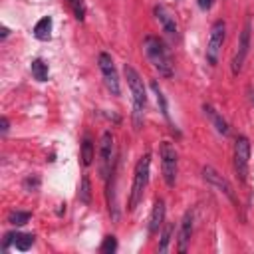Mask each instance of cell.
I'll return each mask as SVG.
<instances>
[{
  "label": "cell",
  "mask_w": 254,
  "mask_h": 254,
  "mask_svg": "<svg viewBox=\"0 0 254 254\" xmlns=\"http://www.w3.org/2000/svg\"><path fill=\"white\" fill-rule=\"evenodd\" d=\"M143 50H145V56L151 62V65L159 71V75H163V77H171L173 75V60H171V54H169L167 46L159 38L147 36L143 40Z\"/></svg>",
  "instance_id": "obj_1"
},
{
  "label": "cell",
  "mask_w": 254,
  "mask_h": 254,
  "mask_svg": "<svg viewBox=\"0 0 254 254\" xmlns=\"http://www.w3.org/2000/svg\"><path fill=\"white\" fill-rule=\"evenodd\" d=\"M131 97H133V121H135V129H139L143 125V109L147 103V91H145V83L141 79V75L137 73V69L129 64H125L123 67Z\"/></svg>",
  "instance_id": "obj_2"
},
{
  "label": "cell",
  "mask_w": 254,
  "mask_h": 254,
  "mask_svg": "<svg viewBox=\"0 0 254 254\" xmlns=\"http://www.w3.org/2000/svg\"><path fill=\"white\" fill-rule=\"evenodd\" d=\"M149 171H151V155L145 153L137 165H135V173H133V185H131V194H129V210H135L137 204L143 198V192L147 189L149 183Z\"/></svg>",
  "instance_id": "obj_3"
},
{
  "label": "cell",
  "mask_w": 254,
  "mask_h": 254,
  "mask_svg": "<svg viewBox=\"0 0 254 254\" xmlns=\"http://www.w3.org/2000/svg\"><path fill=\"white\" fill-rule=\"evenodd\" d=\"M159 155H161V171H163V179L167 183V187H175L177 183V173H179V153L175 149L173 143L163 141L159 147Z\"/></svg>",
  "instance_id": "obj_4"
},
{
  "label": "cell",
  "mask_w": 254,
  "mask_h": 254,
  "mask_svg": "<svg viewBox=\"0 0 254 254\" xmlns=\"http://www.w3.org/2000/svg\"><path fill=\"white\" fill-rule=\"evenodd\" d=\"M224 38H226V24L222 20H216L210 28L208 42H206V60H208L210 65H216L218 56H220V48L224 44Z\"/></svg>",
  "instance_id": "obj_5"
},
{
  "label": "cell",
  "mask_w": 254,
  "mask_h": 254,
  "mask_svg": "<svg viewBox=\"0 0 254 254\" xmlns=\"http://www.w3.org/2000/svg\"><path fill=\"white\" fill-rule=\"evenodd\" d=\"M248 163H250V141L244 135H238L234 141V171L240 181L248 177Z\"/></svg>",
  "instance_id": "obj_6"
},
{
  "label": "cell",
  "mask_w": 254,
  "mask_h": 254,
  "mask_svg": "<svg viewBox=\"0 0 254 254\" xmlns=\"http://www.w3.org/2000/svg\"><path fill=\"white\" fill-rule=\"evenodd\" d=\"M97 64H99V71L103 75L105 87L111 91V95H119L121 87H119V75H117V69H115V64H113V58L107 52H101L99 58H97Z\"/></svg>",
  "instance_id": "obj_7"
},
{
  "label": "cell",
  "mask_w": 254,
  "mask_h": 254,
  "mask_svg": "<svg viewBox=\"0 0 254 254\" xmlns=\"http://www.w3.org/2000/svg\"><path fill=\"white\" fill-rule=\"evenodd\" d=\"M113 171V135L105 131L99 139V177L107 179Z\"/></svg>",
  "instance_id": "obj_8"
},
{
  "label": "cell",
  "mask_w": 254,
  "mask_h": 254,
  "mask_svg": "<svg viewBox=\"0 0 254 254\" xmlns=\"http://www.w3.org/2000/svg\"><path fill=\"white\" fill-rule=\"evenodd\" d=\"M250 30H252V24H250V20H246V24H244V28H242V32H240V38H238L236 54H234L232 64H230L234 75L240 73L242 64H244V60H246V56H248V50H250Z\"/></svg>",
  "instance_id": "obj_9"
},
{
  "label": "cell",
  "mask_w": 254,
  "mask_h": 254,
  "mask_svg": "<svg viewBox=\"0 0 254 254\" xmlns=\"http://www.w3.org/2000/svg\"><path fill=\"white\" fill-rule=\"evenodd\" d=\"M202 177H204V181L206 183H210L212 187H216L220 192H224V196L230 200V202H234L236 204V194H234V189H232V185L216 171V169H212V167H202Z\"/></svg>",
  "instance_id": "obj_10"
},
{
  "label": "cell",
  "mask_w": 254,
  "mask_h": 254,
  "mask_svg": "<svg viewBox=\"0 0 254 254\" xmlns=\"http://www.w3.org/2000/svg\"><path fill=\"white\" fill-rule=\"evenodd\" d=\"M155 16H157L159 24L163 26V32H165L167 36L175 38V36H177V32H179V26H177V20H175L173 12H171L167 6L159 4V6H155Z\"/></svg>",
  "instance_id": "obj_11"
},
{
  "label": "cell",
  "mask_w": 254,
  "mask_h": 254,
  "mask_svg": "<svg viewBox=\"0 0 254 254\" xmlns=\"http://www.w3.org/2000/svg\"><path fill=\"white\" fill-rule=\"evenodd\" d=\"M190 234H192V212H185L183 220H181V228H179V240H177V250L179 252H187L189 242H190Z\"/></svg>",
  "instance_id": "obj_12"
},
{
  "label": "cell",
  "mask_w": 254,
  "mask_h": 254,
  "mask_svg": "<svg viewBox=\"0 0 254 254\" xmlns=\"http://www.w3.org/2000/svg\"><path fill=\"white\" fill-rule=\"evenodd\" d=\"M165 222V200L163 198H157L155 204H153V210H151V216H149V232L155 234Z\"/></svg>",
  "instance_id": "obj_13"
},
{
  "label": "cell",
  "mask_w": 254,
  "mask_h": 254,
  "mask_svg": "<svg viewBox=\"0 0 254 254\" xmlns=\"http://www.w3.org/2000/svg\"><path fill=\"white\" fill-rule=\"evenodd\" d=\"M202 109H204V113L210 117V121H212V125L216 127V131H218L220 135H226V133H228V123L224 121V117H222L212 105H208V103H204Z\"/></svg>",
  "instance_id": "obj_14"
},
{
  "label": "cell",
  "mask_w": 254,
  "mask_h": 254,
  "mask_svg": "<svg viewBox=\"0 0 254 254\" xmlns=\"http://www.w3.org/2000/svg\"><path fill=\"white\" fill-rule=\"evenodd\" d=\"M34 38L42 40V42H48L52 38V18L50 16H44L36 22L34 26Z\"/></svg>",
  "instance_id": "obj_15"
},
{
  "label": "cell",
  "mask_w": 254,
  "mask_h": 254,
  "mask_svg": "<svg viewBox=\"0 0 254 254\" xmlns=\"http://www.w3.org/2000/svg\"><path fill=\"white\" fill-rule=\"evenodd\" d=\"M93 159H95L93 139H91L89 135H85L83 141H81V163H83V167H89V165L93 163Z\"/></svg>",
  "instance_id": "obj_16"
},
{
  "label": "cell",
  "mask_w": 254,
  "mask_h": 254,
  "mask_svg": "<svg viewBox=\"0 0 254 254\" xmlns=\"http://www.w3.org/2000/svg\"><path fill=\"white\" fill-rule=\"evenodd\" d=\"M30 71H32L34 79H38V81H48L50 69H48V64H46L44 60H34L32 65H30Z\"/></svg>",
  "instance_id": "obj_17"
},
{
  "label": "cell",
  "mask_w": 254,
  "mask_h": 254,
  "mask_svg": "<svg viewBox=\"0 0 254 254\" xmlns=\"http://www.w3.org/2000/svg\"><path fill=\"white\" fill-rule=\"evenodd\" d=\"M34 240H36L34 234H22V232H16V234H14V248L20 250V252H26V250L32 248Z\"/></svg>",
  "instance_id": "obj_18"
},
{
  "label": "cell",
  "mask_w": 254,
  "mask_h": 254,
  "mask_svg": "<svg viewBox=\"0 0 254 254\" xmlns=\"http://www.w3.org/2000/svg\"><path fill=\"white\" fill-rule=\"evenodd\" d=\"M173 234H175V224H173V222L165 224V228H163V232H161V240H159V252H161V254L169 250V244H171V240H173Z\"/></svg>",
  "instance_id": "obj_19"
},
{
  "label": "cell",
  "mask_w": 254,
  "mask_h": 254,
  "mask_svg": "<svg viewBox=\"0 0 254 254\" xmlns=\"http://www.w3.org/2000/svg\"><path fill=\"white\" fill-rule=\"evenodd\" d=\"M77 196H79V200H81L83 204H89V202H91V183H89V179H87L85 175H83V179H81Z\"/></svg>",
  "instance_id": "obj_20"
},
{
  "label": "cell",
  "mask_w": 254,
  "mask_h": 254,
  "mask_svg": "<svg viewBox=\"0 0 254 254\" xmlns=\"http://www.w3.org/2000/svg\"><path fill=\"white\" fill-rule=\"evenodd\" d=\"M30 218H32V214L26 212V210H12V212L8 214V222L14 224V226H22V224H26Z\"/></svg>",
  "instance_id": "obj_21"
},
{
  "label": "cell",
  "mask_w": 254,
  "mask_h": 254,
  "mask_svg": "<svg viewBox=\"0 0 254 254\" xmlns=\"http://www.w3.org/2000/svg\"><path fill=\"white\" fill-rule=\"evenodd\" d=\"M151 89H153V91H155V95H157V103L161 105V113H163L165 117H169V111H167V99H165V95H163V91H161L159 83H157V81H153V83H151Z\"/></svg>",
  "instance_id": "obj_22"
},
{
  "label": "cell",
  "mask_w": 254,
  "mask_h": 254,
  "mask_svg": "<svg viewBox=\"0 0 254 254\" xmlns=\"http://www.w3.org/2000/svg\"><path fill=\"white\" fill-rule=\"evenodd\" d=\"M67 4H69L71 12H73V16L77 20H83L85 18V2L83 0H67Z\"/></svg>",
  "instance_id": "obj_23"
},
{
  "label": "cell",
  "mask_w": 254,
  "mask_h": 254,
  "mask_svg": "<svg viewBox=\"0 0 254 254\" xmlns=\"http://www.w3.org/2000/svg\"><path fill=\"white\" fill-rule=\"evenodd\" d=\"M115 250H117V238H115V236H105L103 242H101V246H99V252H103V254H113Z\"/></svg>",
  "instance_id": "obj_24"
},
{
  "label": "cell",
  "mask_w": 254,
  "mask_h": 254,
  "mask_svg": "<svg viewBox=\"0 0 254 254\" xmlns=\"http://www.w3.org/2000/svg\"><path fill=\"white\" fill-rule=\"evenodd\" d=\"M24 189H26L28 192H36V190L40 189V179H38V177H28V179L24 181Z\"/></svg>",
  "instance_id": "obj_25"
},
{
  "label": "cell",
  "mask_w": 254,
  "mask_h": 254,
  "mask_svg": "<svg viewBox=\"0 0 254 254\" xmlns=\"http://www.w3.org/2000/svg\"><path fill=\"white\" fill-rule=\"evenodd\" d=\"M196 2H198V8L200 10H210V6H212L214 0H196Z\"/></svg>",
  "instance_id": "obj_26"
},
{
  "label": "cell",
  "mask_w": 254,
  "mask_h": 254,
  "mask_svg": "<svg viewBox=\"0 0 254 254\" xmlns=\"http://www.w3.org/2000/svg\"><path fill=\"white\" fill-rule=\"evenodd\" d=\"M0 125H2V135H6L8 129H10V121H8V117H2V119H0Z\"/></svg>",
  "instance_id": "obj_27"
},
{
  "label": "cell",
  "mask_w": 254,
  "mask_h": 254,
  "mask_svg": "<svg viewBox=\"0 0 254 254\" xmlns=\"http://www.w3.org/2000/svg\"><path fill=\"white\" fill-rule=\"evenodd\" d=\"M8 34H10V30H8L6 26H2V28H0V38H2V40H6V38H8Z\"/></svg>",
  "instance_id": "obj_28"
}]
</instances>
